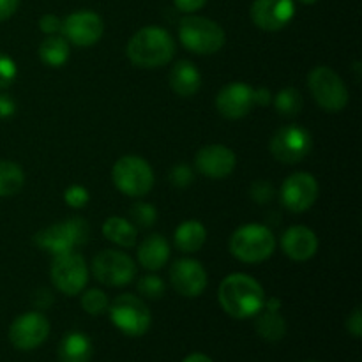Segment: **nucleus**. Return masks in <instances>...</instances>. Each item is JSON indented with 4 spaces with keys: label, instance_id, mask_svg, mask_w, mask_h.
I'll use <instances>...</instances> for the list:
<instances>
[{
    "label": "nucleus",
    "instance_id": "nucleus-1",
    "mask_svg": "<svg viewBox=\"0 0 362 362\" xmlns=\"http://www.w3.org/2000/svg\"><path fill=\"white\" fill-rule=\"evenodd\" d=\"M218 300L230 317L244 320L264 310L265 292L257 279L243 272H235L221 281Z\"/></svg>",
    "mask_w": 362,
    "mask_h": 362
},
{
    "label": "nucleus",
    "instance_id": "nucleus-2",
    "mask_svg": "<svg viewBox=\"0 0 362 362\" xmlns=\"http://www.w3.org/2000/svg\"><path fill=\"white\" fill-rule=\"evenodd\" d=\"M175 41L161 27H144L127 42V59L140 69L163 67L173 59Z\"/></svg>",
    "mask_w": 362,
    "mask_h": 362
},
{
    "label": "nucleus",
    "instance_id": "nucleus-3",
    "mask_svg": "<svg viewBox=\"0 0 362 362\" xmlns=\"http://www.w3.org/2000/svg\"><path fill=\"white\" fill-rule=\"evenodd\" d=\"M276 247V237L264 225H244L230 237V253L244 264L267 260Z\"/></svg>",
    "mask_w": 362,
    "mask_h": 362
},
{
    "label": "nucleus",
    "instance_id": "nucleus-4",
    "mask_svg": "<svg viewBox=\"0 0 362 362\" xmlns=\"http://www.w3.org/2000/svg\"><path fill=\"white\" fill-rule=\"evenodd\" d=\"M179 39L197 55H212L225 46L226 35L219 23L204 16H186L179 23Z\"/></svg>",
    "mask_w": 362,
    "mask_h": 362
},
{
    "label": "nucleus",
    "instance_id": "nucleus-5",
    "mask_svg": "<svg viewBox=\"0 0 362 362\" xmlns=\"http://www.w3.org/2000/svg\"><path fill=\"white\" fill-rule=\"evenodd\" d=\"M88 240V225L83 218H69L57 225L48 226L35 233L34 243L53 257L71 253L76 246H83Z\"/></svg>",
    "mask_w": 362,
    "mask_h": 362
},
{
    "label": "nucleus",
    "instance_id": "nucleus-6",
    "mask_svg": "<svg viewBox=\"0 0 362 362\" xmlns=\"http://www.w3.org/2000/svg\"><path fill=\"white\" fill-rule=\"evenodd\" d=\"M308 85L317 105L325 112H341L349 103V88L341 76L331 67H315L308 76Z\"/></svg>",
    "mask_w": 362,
    "mask_h": 362
},
{
    "label": "nucleus",
    "instance_id": "nucleus-7",
    "mask_svg": "<svg viewBox=\"0 0 362 362\" xmlns=\"http://www.w3.org/2000/svg\"><path fill=\"white\" fill-rule=\"evenodd\" d=\"M113 184L127 197H145L154 187V172L144 158L124 156L113 165Z\"/></svg>",
    "mask_w": 362,
    "mask_h": 362
},
{
    "label": "nucleus",
    "instance_id": "nucleus-8",
    "mask_svg": "<svg viewBox=\"0 0 362 362\" xmlns=\"http://www.w3.org/2000/svg\"><path fill=\"white\" fill-rule=\"evenodd\" d=\"M108 313L113 325L133 338L144 336L151 327V310L140 297L133 293H122L117 297L108 306Z\"/></svg>",
    "mask_w": 362,
    "mask_h": 362
},
{
    "label": "nucleus",
    "instance_id": "nucleus-9",
    "mask_svg": "<svg viewBox=\"0 0 362 362\" xmlns=\"http://www.w3.org/2000/svg\"><path fill=\"white\" fill-rule=\"evenodd\" d=\"M95 279L108 286H126L136 276V265L127 253L119 250H103L92 260Z\"/></svg>",
    "mask_w": 362,
    "mask_h": 362
},
{
    "label": "nucleus",
    "instance_id": "nucleus-10",
    "mask_svg": "<svg viewBox=\"0 0 362 362\" xmlns=\"http://www.w3.org/2000/svg\"><path fill=\"white\" fill-rule=\"evenodd\" d=\"M49 276L59 292L66 296H78L88 281V269L80 253H64L53 258Z\"/></svg>",
    "mask_w": 362,
    "mask_h": 362
},
{
    "label": "nucleus",
    "instance_id": "nucleus-11",
    "mask_svg": "<svg viewBox=\"0 0 362 362\" xmlns=\"http://www.w3.org/2000/svg\"><path fill=\"white\" fill-rule=\"evenodd\" d=\"M311 134L300 126H285L274 133L271 140V154L285 165L299 163L310 154Z\"/></svg>",
    "mask_w": 362,
    "mask_h": 362
},
{
    "label": "nucleus",
    "instance_id": "nucleus-12",
    "mask_svg": "<svg viewBox=\"0 0 362 362\" xmlns=\"http://www.w3.org/2000/svg\"><path fill=\"white\" fill-rule=\"evenodd\" d=\"M49 334L48 318L37 311L20 315L9 327V339L18 350H34L46 341Z\"/></svg>",
    "mask_w": 362,
    "mask_h": 362
},
{
    "label": "nucleus",
    "instance_id": "nucleus-13",
    "mask_svg": "<svg viewBox=\"0 0 362 362\" xmlns=\"http://www.w3.org/2000/svg\"><path fill=\"white\" fill-rule=\"evenodd\" d=\"M64 37L76 46H92L103 37L105 21L94 11H76L62 20Z\"/></svg>",
    "mask_w": 362,
    "mask_h": 362
},
{
    "label": "nucleus",
    "instance_id": "nucleus-14",
    "mask_svg": "<svg viewBox=\"0 0 362 362\" xmlns=\"http://www.w3.org/2000/svg\"><path fill=\"white\" fill-rule=\"evenodd\" d=\"M318 198V182L311 173L297 172L281 186V202L288 211L306 212Z\"/></svg>",
    "mask_w": 362,
    "mask_h": 362
},
{
    "label": "nucleus",
    "instance_id": "nucleus-15",
    "mask_svg": "<svg viewBox=\"0 0 362 362\" xmlns=\"http://www.w3.org/2000/svg\"><path fill=\"white\" fill-rule=\"evenodd\" d=\"M251 20L258 28L276 32L285 28L296 14L293 0H255L251 6Z\"/></svg>",
    "mask_w": 362,
    "mask_h": 362
},
{
    "label": "nucleus",
    "instance_id": "nucleus-16",
    "mask_svg": "<svg viewBox=\"0 0 362 362\" xmlns=\"http://www.w3.org/2000/svg\"><path fill=\"white\" fill-rule=\"evenodd\" d=\"M170 281L180 296L198 297L207 286V272L198 260L180 258L170 269Z\"/></svg>",
    "mask_w": 362,
    "mask_h": 362
},
{
    "label": "nucleus",
    "instance_id": "nucleus-17",
    "mask_svg": "<svg viewBox=\"0 0 362 362\" xmlns=\"http://www.w3.org/2000/svg\"><path fill=\"white\" fill-rule=\"evenodd\" d=\"M255 105H257L255 103V88L243 83V81H233V83L223 87L216 98L218 112L230 120L246 117Z\"/></svg>",
    "mask_w": 362,
    "mask_h": 362
},
{
    "label": "nucleus",
    "instance_id": "nucleus-18",
    "mask_svg": "<svg viewBox=\"0 0 362 362\" xmlns=\"http://www.w3.org/2000/svg\"><path fill=\"white\" fill-rule=\"evenodd\" d=\"M237 158L225 145H207L200 148L194 159L197 170L209 179H225L235 170Z\"/></svg>",
    "mask_w": 362,
    "mask_h": 362
},
{
    "label": "nucleus",
    "instance_id": "nucleus-19",
    "mask_svg": "<svg viewBox=\"0 0 362 362\" xmlns=\"http://www.w3.org/2000/svg\"><path fill=\"white\" fill-rule=\"evenodd\" d=\"M281 247L288 258L296 262H306L315 257L318 250V239L308 226H292L281 237Z\"/></svg>",
    "mask_w": 362,
    "mask_h": 362
},
{
    "label": "nucleus",
    "instance_id": "nucleus-20",
    "mask_svg": "<svg viewBox=\"0 0 362 362\" xmlns=\"http://www.w3.org/2000/svg\"><path fill=\"white\" fill-rule=\"evenodd\" d=\"M170 258V244L159 233L145 237L138 246V262L147 271H159Z\"/></svg>",
    "mask_w": 362,
    "mask_h": 362
},
{
    "label": "nucleus",
    "instance_id": "nucleus-21",
    "mask_svg": "<svg viewBox=\"0 0 362 362\" xmlns=\"http://www.w3.org/2000/svg\"><path fill=\"white\" fill-rule=\"evenodd\" d=\"M202 74L193 62L179 60L170 71V87L180 98H191L200 90Z\"/></svg>",
    "mask_w": 362,
    "mask_h": 362
},
{
    "label": "nucleus",
    "instance_id": "nucleus-22",
    "mask_svg": "<svg viewBox=\"0 0 362 362\" xmlns=\"http://www.w3.org/2000/svg\"><path fill=\"white\" fill-rule=\"evenodd\" d=\"M92 343L83 332H69L59 346L60 362H90Z\"/></svg>",
    "mask_w": 362,
    "mask_h": 362
},
{
    "label": "nucleus",
    "instance_id": "nucleus-23",
    "mask_svg": "<svg viewBox=\"0 0 362 362\" xmlns=\"http://www.w3.org/2000/svg\"><path fill=\"white\" fill-rule=\"evenodd\" d=\"M205 240H207V230L197 219H189L177 226L175 246L182 253H197L204 247Z\"/></svg>",
    "mask_w": 362,
    "mask_h": 362
},
{
    "label": "nucleus",
    "instance_id": "nucleus-24",
    "mask_svg": "<svg viewBox=\"0 0 362 362\" xmlns=\"http://www.w3.org/2000/svg\"><path fill=\"white\" fill-rule=\"evenodd\" d=\"M103 235L120 247H133L136 244L138 230L131 221L122 218H108L103 223Z\"/></svg>",
    "mask_w": 362,
    "mask_h": 362
},
{
    "label": "nucleus",
    "instance_id": "nucleus-25",
    "mask_svg": "<svg viewBox=\"0 0 362 362\" xmlns=\"http://www.w3.org/2000/svg\"><path fill=\"white\" fill-rule=\"evenodd\" d=\"M39 57L49 67H62L69 59V41L64 35H48L39 46Z\"/></svg>",
    "mask_w": 362,
    "mask_h": 362
},
{
    "label": "nucleus",
    "instance_id": "nucleus-26",
    "mask_svg": "<svg viewBox=\"0 0 362 362\" xmlns=\"http://www.w3.org/2000/svg\"><path fill=\"white\" fill-rule=\"evenodd\" d=\"M257 332L260 338H264L265 341L276 343L279 339H283V336L286 334V322L278 311H269L265 310V313H262L257 318Z\"/></svg>",
    "mask_w": 362,
    "mask_h": 362
},
{
    "label": "nucleus",
    "instance_id": "nucleus-27",
    "mask_svg": "<svg viewBox=\"0 0 362 362\" xmlns=\"http://www.w3.org/2000/svg\"><path fill=\"white\" fill-rule=\"evenodd\" d=\"M25 184V173L13 161H0V198L14 197Z\"/></svg>",
    "mask_w": 362,
    "mask_h": 362
},
{
    "label": "nucleus",
    "instance_id": "nucleus-28",
    "mask_svg": "<svg viewBox=\"0 0 362 362\" xmlns=\"http://www.w3.org/2000/svg\"><path fill=\"white\" fill-rule=\"evenodd\" d=\"M274 108L283 117H296L303 108V95L297 88L286 87L274 98Z\"/></svg>",
    "mask_w": 362,
    "mask_h": 362
},
{
    "label": "nucleus",
    "instance_id": "nucleus-29",
    "mask_svg": "<svg viewBox=\"0 0 362 362\" xmlns=\"http://www.w3.org/2000/svg\"><path fill=\"white\" fill-rule=\"evenodd\" d=\"M131 223L136 228H151L158 221V211L152 204H145V202H138L131 207L129 211Z\"/></svg>",
    "mask_w": 362,
    "mask_h": 362
},
{
    "label": "nucleus",
    "instance_id": "nucleus-30",
    "mask_svg": "<svg viewBox=\"0 0 362 362\" xmlns=\"http://www.w3.org/2000/svg\"><path fill=\"white\" fill-rule=\"evenodd\" d=\"M108 297H106V293L99 288H90L81 296V308H83L88 315L98 317V315L106 313V311H108Z\"/></svg>",
    "mask_w": 362,
    "mask_h": 362
},
{
    "label": "nucleus",
    "instance_id": "nucleus-31",
    "mask_svg": "<svg viewBox=\"0 0 362 362\" xmlns=\"http://www.w3.org/2000/svg\"><path fill=\"white\" fill-rule=\"evenodd\" d=\"M165 281H163L159 276L147 274L138 281V292H140V296L145 297V299H161V297L165 296Z\"/></svg>",
    "mask_w": 362,
    "mask_h": 362
},
{
    "label": "nucleus",
    "instance_id": "nucleus-32",
    "mask_svg": "<svg viewBox=\"0 0 362 362\" xmlns=\"http://www.w3.org/2000/svg\"><path fill=\"white\" fill-rule=\"evenodd\" d=\"M250 197L257 204H269L274 198V187L269 180H255L250 187Z\"/></svg>",
    "mask_w": 362,
    "mask_h": 362
},
{
    "label": "nucleus",
    "instance_id": "nucleus-33",
    "mask_svg": "<svg viewBox=\"0 0 362 362\" xmlns=\"http://www.w3.org/2000/svg\"><path fill=\"white\" fill-rule=\"evenodd\" d=\"M18 69L14 60L9 55L0 52V88H7L16 78Z\"/></svg>",
    "mask_w": 362,
    "mask_h": 362
},
{
    "label": "nucleus",
    "instance_id": "nucleus-34",
    "mask_svg": "<svg viewBox=\"0 0 362 362\" xmlns=\"http://www.w3.org/2000/svg\"><path fill=\"white\" fill-rule=\"evenodd\" d=\"M64 200H66V204L69 205V207L81 209L88 204V191L85 189L83 186L74 184V186L67 187L66 189V193H64Z\"/></svg>",
    "mask_w": 362,
    "mask_h": 362
},
{
    "label": "nucleus",
    "instance_id": "nucleus-35",
    "mask_svg": "<svg viewBox=\"0 0 362 362\" xmlns=\"http://www.w3.org/2000/svg\"><path fill=\"white\" fill-rule=\"evenodd\" d=\"M170 182L175 187H187L191 182H193V170H191L189 165L186 163H180V165H175L170 172Z\"/></svg>",
    "mask_w": 362,
    "mask_h": 362
},
{
    "label": "nucleus",
    "instance_id": "nucleus-36",
    "mask_svg": "<svg viewBox=\"0 0 362 362\" xmlns=\"http://www.w3.org/2000/svg\"><path fill=\"white\" fill-rule=\"evenodd\" d=\"M39 28H41L45 34L55 35L57 32L62 30V20L55 14H45V16L39 20Z\"/></svg>",
    "mask_w": 362,
    "mask_h": 362
},
{
    "label": "nucleus",
    "instance_id": "nucleus-37",
    "mask_svg": "<svg viewBox=\"0 0 362 362\" xmlns=\"http://www.w3.org/2000/svg\"><path fill=\"white\" fill-rule=\"evenodd\" d=\"M346 329H349V332L354 336V338H361V336H362L361 308H356V310H354V313L350 315L349 320H346Z\"/></svg>",
    "mask_w": 362,
    "mask_h": 362
},
{
    "label": "nucleus",
    "instance_id": "nucleus-38",
    "mask_svg": "<svg viewBox=\"0 0 362 362\" xmlns=\"http://www.w3.org/2000/svg\"><path fill=\"white\" fill-rule=\"evenodd\" d=\"M16 112V103L11 95L0 94V119H7V117L14 115Z\"/></svg>",
    "mask_w": 362,
    "mask_h": 362
},
{
    "label": "nucleus",
    "instance_id": "nucleus-39",
    "mask_svg": "<svg viewBox=\"0 0 362 362\" xmlns=\"http://www.w3.org/2000/svg\"><path fill=\"white\" fill-rule=\"evenodd\" d=\"M175 7L182 13H194L207 4V0H173Z\"/></svg>",
    "mask_w": 362,
    "mask_h": 362
},
{
    "label": "nucleus",
    "instance_id": "nucleus-40",
    "mask_svg": "<svg viewBox=\"0 0 362 362\" xmlns=\"http://www.w3.org/2000/svg\"><path fill=\"white\" fill-rule=\"evenodd\" d=\"M20 0H0V21H6L16 13Z\"/></svg>",
    "mask_w": 362,
    "mask_h": 362
},
{
    "label": "nucleus",
    "instance_id": "nucleus-41",
    "mask_svg": "<svg viewBox=\"0 0 362 362\" xmlns=\"http://www.w3.org/2000/svg\"><path fill=\"white\" fill-rule=\"evenodd\" d=\"M52 304H53V296L46 288L37 290V292L34 293V306L46 310V308L52 306Z\"/></svg>",
    "mask_w": 362,
    "mask_h": 362
},
{
    "label": "nucleus",
    "instance_id": "nucleus-42",
    "mask_svg": "<svg viewBox=\"0 0 362 362\" xmlns=\"http://www.w3.org/2000/svg\"><path fill=\"white\" fill-rule=\"evenodd\" d=\"M255 103L267 106L271 103V92L267 88H255Z\"/></svg>",
    "mask_w": 362,
    "mask_h": 362
},
{
    "label": "nucleus",
    "instance_id": "nucleus-43",
    "mask_svg": "<svg viewBox=\"0 0 362 362\" xmlns=\"http://www.w3.org/2000/svg\"><path fill=\"white\" fill-rule=\"evenodd\" d=\"M182 362H212V359L205 356V354H191Z\"/></svg>",
    "mask_w": 362,
    "mask_h": 362
},
{
    "label": "nucleus",
    "instance_id": "nucleus-44",
    "mask_svg": "<svg viewBox=\"0 0 362 362\" xmlns=\"http://www.w3.org/2000/svg\"><path fill=\"white\" fill-rule=\"evenodd\" d=\"M279 306H281V303H279V299H276V297H272V299H269V300L265 299V304H264L265 310H269V311H278Z\"/></svg>",
    "mask_w": 362,
    "mask_h": 362
},
{
    "label": "nucleus",
    "instance_id": "nucleus-45",
    "mask_svg": "<svg viewBox=\"0 0 362 362\" xmlns=\"http://www.w3.org/2000/svg\"><path fill=\"white\" fill-rule=\"evenodd\" d=\"M300 2H303V4H315V2H318V0H300Z\"/></svg>",
    "mask_w": 362,
    "mask_h": 362
},
{
    "label": "nucleus",
    "instance_id": "nucleus-46",
    "mask_svg": "<svg viewBox=\"0 0 362 362\" xmlns=\"http://www.w3.org/2000/svg\"><path fill=\"white\" fill-rule=\"evenodd\" d=\"M310 362H315V361H310Z\"/></svg>",
    "mask_w": 362,
    "mask_h": 362
}]
</instances>
